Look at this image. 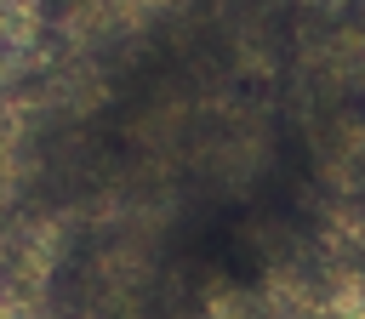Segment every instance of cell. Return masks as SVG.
I'll return each instance as SVG.
<instances>
[{"instance_id": "6da1fadb", "label": "cell", "mask_w": 365, "mask_h": 319, "mask_svg": "<svg viewBox=\"0 0 365 319\" xmlns=\"http://www.w3.org/2000/svg\"><path fill=\"white\" fill-rule=\"evenodd\" d=\"M148 17H165V11H177V6H188V0H137Z\"/></svg>"}, {"instance_id": "7a4b0ae2", "label": "cell", "mask_w": 365, "mask_h": 319, "mask_svg": "<svg viewBox=\"0 0 365 319\" xmlns=\"http://www.w3.org/2000/svg\"><path fill=\"white\" fill-rule=\"evenodd\" d=\"M314 6H348V0H314Z\"/></svg>"}]
</instances>
